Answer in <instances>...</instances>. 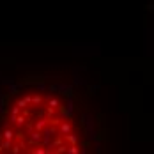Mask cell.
Instances as JSON below:
<instances>
[{"label":"cell","mask_w":154,"mask_h":154,"mask_svg":"<svg viewBox=\"0 0 154 154\" xmlns=\"http://www.w3.org/2000/svg\"><path fill=\"white\" fill-rule=\"evenodd\" d=\"M0 154H105V128L80 83L53 75L0 80Z\"/></svg>","instance_id":"1"}]
</instances>
